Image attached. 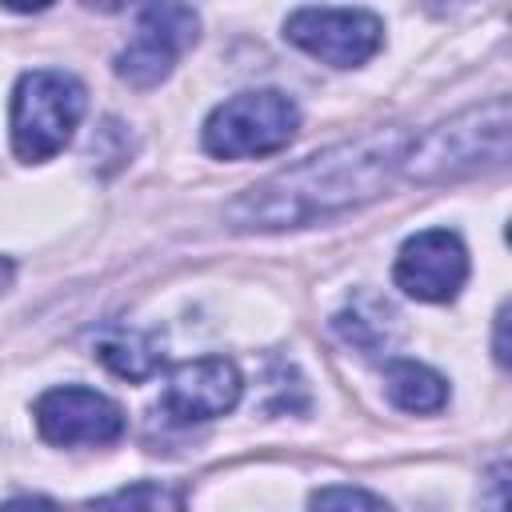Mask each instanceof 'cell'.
I'll list each match as a JSON object with an SVG mask.
<instances>
[{
  "mask_svg": "<svg viewBox=\"0 0 512 512\" xmlns=\"http://www.w3.org/2000/svg\"><path fill=\"white\" fill-rule=\"evenodd\" d=\"M312 508H384V496H372L364 488H320L308 500Z\"/></svg>",
  "mask_w": 512,
  "mask_h": 512,
  "instance_id": "cell-14",
  "label": "cell"
},
{
  "mask_svg": "<svg viewBox=\"0 0 512 512\" xmlns=\"http://www.w3.org/2000/svg\"><path fill=\"white\" fill-rule=\"evenodd\" d=\"M96 356L124 380H148L156 368H160V348L148 332H108L100 344H96Z\"/></svg>",
  "mask_w": 512,
  "mask_h": 512,
  "instance_id": "cell-12",
  "label": "cell"
},
{
  "mask_svg": "<svg viewBox=\"0 0 512 512\" xmlns=\"http://www.w3.org/2000/svg\"><path fill=\"white\" fill-rule=\"evenodd\" d=\"M84 116V84L56 68H36L12 92V148L20 160L56 156Z\"/></svg>",
  "mask_w": 512,
  "mask_h": 512,
  "instance_id": "cell-3",
  "label": "cell"
},
{
  "mask_svg": "<svg viewBox=\"0 0 512 512\" xmlns=\"http://www.w3.org/2000/svg\"><path fill=\"white\" fill-rule=\"evenodd\" d=\"M392 276H396V288H404L408 296L428 300V304H444L468 280V252H464L456 232L428 228V232H416L404 240Z\"/></svg>",
  "mask_w": 512,
  "mask_h": 512,
  "instance_id": "cell-7",
  "label": "cell"
},
{
  "mask_svg": "<svg viewBox=\"0 0 512 512\" xmlns=\"http://www.w3.org/2000/svg\"><path fill=\"white\" fill-rule=\"evenodd\" d=\"M408 140L404 128H372L356 140L332 144L240 192L224 216L240 232H280L352 212L388 192Z\"/></svg>",
  "mask_w": 512,
  "mask_h": 512,
  "instance_id": "cell-1",
  "label": "cell"
},
{
  "mask_svg": "<svg viewBox=\"0 0 512 512\" xmlns=\"http://www.w3.org/2000/svg\"><path fill=\"white\" fill-rule=\"evenodd\" d=\"M504 324H508V308H500L496 316V360L508 364V340H504Z\"/></svg>",
  "mask_w": 512,
  "mask_h": 512,
  "instance_id": "cell-15",
  "label": "cell"
},
{
  "mask_svg": "<svg viewBox=\"0 0 512 512\" xmlns=\"http://www.w3.org/2000/svg\"><path fill=\"white\" fill-rule=\"evenodd\" d=\"M384 392L404 412H440L448 400L444 376L416 360H392L384 368Z\"/></svg>",
  "mask_w": 512,
  "mask_h": 512,
  "instance_id": "cell-10",
  "label": "cell"
},
{
  "mask_svg": "<svg viewBox=\"0 0 512 512\" xmlns=\"http://www.w3.org/2000/svg\"><path fill=\"white\" fill-rule=\"evenodd\" d=\"M96 504H104V508H180V496L164 492L160 484H136V488H124V492L100 496Z\"/></svg>",
  "mask_w": 512,
  "mask_h": 512,
  "instance_id": "cell-13",
  "label": "cell"
},
{
  "mask_svg": "<svg viewBox=\"0 0 512 512\" xmlns=\"http://www.w3.org/2000/svg\"><path fill=\"white\" fill-rule=\"evenodd\" d=\"M284 36L332 68H360L384 44V24L360 8H300L284 20Z\"/></svg>",
  "mask_w": 512,
  "mask_h": 512,
  "instance_id": "cell-6",
  "label": "cell"
},
{
  "mask_svg": "<svg viewBox=\"0 0 512 512\" xmlns=\"http://www.w3.org/2000/svg\"><path fill=\"white\" fill-rule=\"evenodd\" d=\"M4 8H12V12H44L52 0H0Z\"/></svg>",
  "mask_w": 512,
  "mask_h": 512,
  "instance_id": "cell-16",
  "label": "cell"
},
{
  "mask_svg": "<svg viewBox=\"0 0 512 512\" xmlns=\"http://www.w3.org/2000/svg\"><path fill=\"white\" fill-rule=\"evenodd\" d=\"M36 428L48 444H112L124 432V412L116 400L92 388H52L36 400Z\"/></svg>",
  "mask_w": 512,
  "mask_h": 512,
  "instance_id": "cell-8",
  "label": "cell"
},
{
  "mask_svg": "<svg viewBox=\"0 0 512 512\" xmlns=\"http://www.w3.org/2000/svg\"><path fill=\"white\" fill-rule=\"evenodd\" d=\"M336 332L348 340V344H356L360 352H384V348H392V340H396V312L384 304V300H376V296H360V300H352L344 312H336Z\"/></svg>",
  "mask_w": 512,
  "mask_h": 512,
  "instance_id": "cell-11",
  "label": "cell"
},
{
  "mask_svg": "<svg viewBox=\"0 0 512 512\" xmlns=\"http://www.w3.org/2000/svg\"><path fill=\"white\" fill-rule=\"evenodd\" d=\"M88 8H96V12H120V8H128L132 0H84Z\"/></svg>",
  "mask_w": 512,
  "mask_h": 512,
  "instance_id": "cell-17",
  "label": "cell"
},
{
  "mask_svg": "<svg viewBox=\"0 0 512 512\" xmlns=\"http://www.w3.org/2000/svg\"><path fill=\"white\" fill-rule=\"evenodd\" d=\"M240 388H244L240 368L228 356H200L168 372V388L160 404L172 420L196 424V420H216L232 412L240 400Z\"/></svg>",
  "mask_w": 512,
  "mask_h": 512,
  "instance_id": "cell-9",
  "label": "cell"
},
{
  "mask_svg": "<svg viewBox=\"0 0 512 512\" xmlns=\"http://www.w3.org/2000/svg\"><path fill=\"white\" fill-rule=\"evenodd\" d=\"M8 284H12V264H8L4 256H0V292H4Z\"/></svg>",
  "mask_w": 512,
  "mask_h": 512,
  "instance_id": "cell-18",
  "label": "cell"
},
{
  "mask_svg": "<svg viewBox=\"0 0 512 512\" xmlns=\"http://www.w3.org/2000/svg\"><path fill=\"white\" fill-rule=\"evenodd\" d=\"M300 128L296 104L276 92H240L224 100L208 120H204V148L220 160H248V156H268L280 152Z\"/></svg>",
  "mask_w": 512,
  "mask_h": 512,
  "instance_id": "cell-4",
  "label": "cell"
},
{
  "mask_svg": "<svg viewBox=\"0 0 512 512\" xmlns=\"http://www.w3.org/2000/svg\"><path fill=\"white\" fill-rule=\"evenodd\" d=\"M508 128V96H492L488 104L464 108L460 116L408 140L400 172L416 184H448L476 172H492L508 160Z\"/></svg>",
  "mask_w": 512,
  "mask_h": 512,
  "instance_id": "cell-2",
  "label": "cell"
},
{
  "mask_svg": "<svg viewBox=\"0 0 512 512\" xmlns=\"http://www.w3.org/2000/svg\"><path fill=\"white\" fill-rule=\"evenodd\" d=\"M200 36V16L184 0H148L132 44L116 56V76L132 88H156L168 80L176 60L196 44Z\"/></svg>",
  "mask_w": 512,
  "mask_h": 512,
  "instance_id": "cell-5",
  "label": "cell"
}]
</instances>
